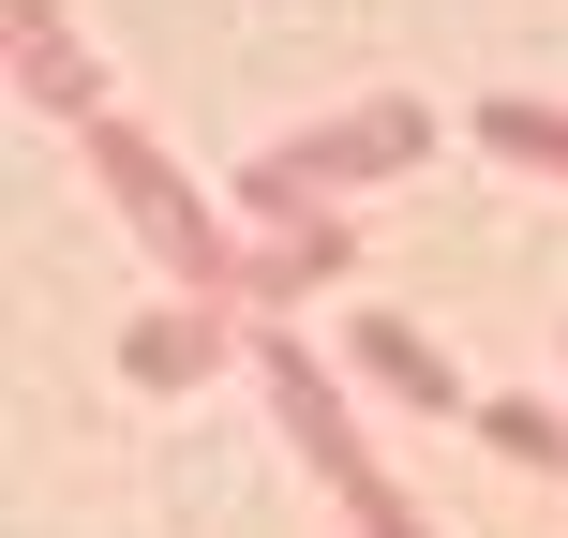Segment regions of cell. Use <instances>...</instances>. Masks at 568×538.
Instances as JSON below:
<instances>
[{
  "label": "cell",
  "mask_w": 568,
  "mask_h": 538,
  "mask_svg": "<svg viewBox=\"0 0 568 538\" xmlns=\"http://www.w3.org/2000/svg\"><path fill=\"white\" fill-rule=\"evenodd\" d=\"M419 135H434L419 105H359V120H314V135H284L270 165L240 180V195H255V210H314L329 180H389V165H419Z\"/></svg>",
  "instance_id": "cell-1"
},
{
  "label": "cell",
  "mask_w": 568,
  "mask_h": 538,
  "mask_svg": "<svg viewBox=\"0 0 568 538\" xmlns=\"http://www.w3.org/2000/svg\"><path fill=\"white\" fill-rule=\"evenodd\" d=\"M90 165H105V180H120V210H135V225H150V240L180 255V284H195V300H210V284H240V270H255V255H240V240L210 225V210L180 195L165 165H150V135H120V120H90Z\"/></svg>",
  "instance_id": "cell-2"
},
{
  "label": "cell",
  "mask_w": 568,
  "mask_h": 538,
  "mask_svg": "<svg viewBox=\"0 0 568 538\" xmlns=\"http://www.w3.org/2000/svg\"><path fill=\"white\" fill-rule=\"evenodd\" d=\"M344 344H359V374H389V389H404V404H434V419H449V404H464V374L434 359V344L404 329V314H359V329H344Z\"/></svg>",
  "instance_id": "cell-3"
},
{
  "label": "cell",
  "mask_w": 568,
  "mask_h": 538,
  "mask_svg": "<svg viewBox=\"0 0 568 538\" xmlns=\"http://www.w3.org/2000/svg\"><path fill=\"white\" fill-rule=\"evenodd\" d=\"M120 359H135L150 389H180V374H210V359H225V300H180V314H150V329L120 344Z\"/></svg>",
  "instance_id": "cell-4"
},
{
  "label": "cell",
  "mask_w": 568,
  "mask_h": 538,
  "mask_svg": "<svg viewBox=\"0 0 568 538\" xmlns=\"http://www.w3.org/2000/svg\"><path fill=\"white\" fill-rule=\"evenodd\" d=\"M314 270H359V240H344V225H284V240H270V255L240 270V284H255V300H300Z\"/></svg>",
  "instance_id": "cell-5"
},
{
  "label": "cell",
  "mask_w": 568,
  "mask_h": 538,
  "mask_svg": "<svg viewBox=\"0 0 568 538\" xmlns=\"http://www.w3.org/2000/svg\"><path fill=\"white\" fill-rule=\"evenodd\" d=\"M479 135H494V150H524V165H568V120H554V105H524V90H494Z\"/></svg>",
  "instance_id": "cell-6"
},
{
  "label": "cell",
  "mask_w": 568,
  "mask_h": 538,
  "mask_svg": "<svg viewBox=\"0 0 568 538\" xmlns=\"http://www.w3.org/2000/svg\"><path fill=\"white\" fill-rule=\"evenodd\" d=\"M494 449H524V464H568V419H554V404H494Z\"/></svg>",
  "instance_id": "cell-7"
}]
</instances>
